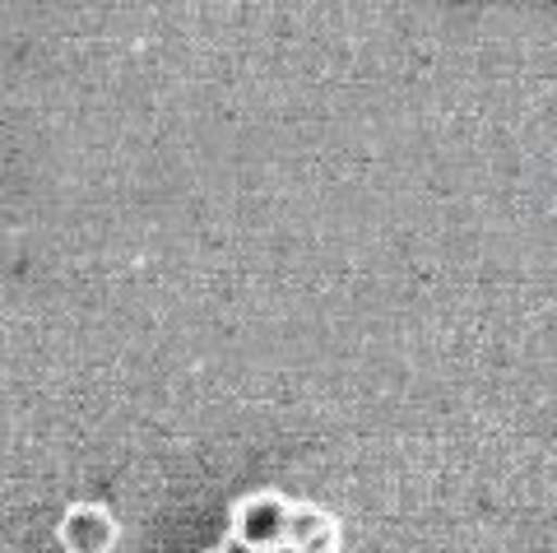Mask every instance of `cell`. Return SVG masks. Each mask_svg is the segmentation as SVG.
I'll return each instance as SVG.
<instances>
[{
	"mask_svg": "<svg viewBox=\"0 0 557 553\" xmlns=\"http://www.w3.org/2000/svg\"><path fill=\"white\" fill-rule=\"evenodd\" d=\"M293 503L298 497H284L274 489L247 493L242 503H233L228 516V540L242 544L247 553H288V526H293Z\"/></svg>",
	"mask_w": 557,
	"mask_h": 553,
	"instance_id": "obj_1",
	"label": "cell"
},
{
	"mask_svg": "<svg viewBox=\"0 0 557 553\" xmlns=\"http://www.w3.org/2000/svg\"><path fill=\"white\" fill-rule=\"evenodd\" d=\"M57 540L65 553H116V516L102 507V503H75L61 516V530Z\"/></svg>",
	"mask_w": 557,
	"mask_h": 553,
	"instance_id": "obj_2",
	"label": "cell"
},
{
	"mask_svg": "<svg viewBox=\"0 0 557 553\" xmlns=\"http://www.w3.org/2000/svg\"><path fill=\"white\" fill-rule=\"evenodd\" d=\"M344 534L339 521L317 503H293V526H288V553H339Z\"/></svg>",
	"mask_w": 557,
	"mask_h": 553,
	"instance_id": "obj_3",
	"label": "cell"
},
{
	"mask_svg": "<svg viewBox=\"0 0 557 553\" xmlns=\"http://www.w3.org/2000/svg\"><path fill=\"white\" fill-rule=\"evenodd\" d=\"M209 553H247V549H242V544H233V540H228V544H219V549H209Z\"/></svg>",
	"mask_w": 557,
	"mask_h": 553,
	"instance_id": "obj_4",
	"label": "cell"
}]
</instances>
